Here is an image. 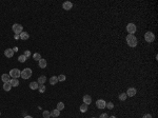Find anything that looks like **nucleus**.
<instances>
[{"label":"nucleus","instance_id":"nucleus-1","mask_svg":"<svg viewBox=\"0 0 158 118\" xmlns=\"http://www.w3.org/2000/svg\"><path fill=\"white\" fill-rule=\"evenodd\" d=\"M126 43L131 48H135L137 45V38L135 37V35H131V34L126 35Z\"/></svg>","mask_w":158,"mask_h":118},{"label":"nucleus","instance_id":"nucleus-2","mask_svg":"<svg viewBox=\"0 0 158 118\" xmlns=\"http://www.w3.org/2000/svg\"><path fill=\"white\" fill-rule=\"evenodd\" d=\"M31 76H32V70L29 69V68L22 70L20 73V77H22L23 79H29Z\"/></svg>","mask_w":158,"mask_h":118},{"label":"nucleus","instance_id":"nucleus-3","mask_svg":"<svg viewBox=\"0 0 158 118\" xmlns=\"http://www.w3.org/2000/svg\"><path fill=\"white\" fill-rule=\"evenodd\" d=\"M144 39H145V41L149 42V43H152L153 41L155 40V35H154V33H152V32H147L144 34Z\"/></svg>","mask_w":158,"mask_h":118},{"label":"nucleus","instance_id":"nucleus-4","mask_svg":"<svg viewBox=\"0 0 158 118\" xmlns=\"http://www.w3.org/2000/svg\"><path fill=\"white\" fill-rule=\"evenodd\" d=\"M12 30H13V32L15 33V34H18L19 35L21 32H23V27L19 23H15V24H13V27H12Z\"/></svg>","mask_w":158,"mask_h":118},{"label":"nucleus","instance_id":"nucleus-5","mask_svg":"<svg viewBox=\"0 0 158 118\" xmlns=\"http://www.w3.org/2000/svg\"><path fill=\"white\" fill-rule=\"evenodd\" d=\"M136 31H137V27H136V25L134 24V23H129V24L126 25V32H128L129 34L134 35L136 33Z\"/></svg>","mask_w":158,"mask_h":118},{"label":"nucleus","instance_id":"nucleus-6","mask_svg":"<svg viewBox=\"0 0 158 118\" xmlns=\"http://www.w3.org/2000/svg\"><path fill=\"white\" fill-rule=\"evenodd\" d=\"M20 73H21V71H19L18 69H12L10 71V76L12 77V78H15V79H18L20 77Z\"/></svg>","mask_w":158,"mask_h":118},{"label":"nucleus","instance_id":"nucleus-7","mask_svg":"<svg viewBox=\"0 0 158 118\" xmlns=\"http://www.w3.org/2000/svg\"><path fill=\"white\" fill-rule=\"evenodd\" d=\"M105 104H107V101H104L103 99H98V100L96 101V107H97L98 109H100V110L104 109Z\"/></svg>","mask_w":158,"mask_h":118},{"label":"nucleus","instance_id":"nucleus-8","mask_svg":"<svg viewBox=\"0 0 158 118\" xmlns=\"http://www.w3.org/2000/svg\"><path fill=\"white\" fill-rule=\"evenodd\" d=\"M136 93H137V91H136L135 88H130V89H128V91H126V94L128 97H133V96L136 95Z\"/></svg>","mask_w":158,"mask_h":118},{"label":"nucleus","instance_id":"nucleus-9","mask_svg":"<svg viewBox=\"0 0 158 118\" xmlns=\"http://www.w3.org/2000/svg\"><path fill=\"white\" fill-rule=\"evenodd\" d=\"M62 8L64 9L65 11H70L71 9L73 8V3H72V2H70V1H65V2H63Z\"/></svg>","mask_w":158,"mask_h":118},{"label":"nucleus","instance_id":"nucleus-10","mask_svg":"<svg viewBox=\"0 0 158 118\" xmlns=\"http://www.w3.org/2000/svg\"><path fill=\"white\" fill-rule=\"evenodd\" d=\"M13 55H14L13 49H6L5 51H4V56H5V57L12 58V57H13Z\"/></svg>","mask_w":158,"mask_h":118},{"label":"nucleus","instance_id":"nucleus-11","mask_svg":"<svg viewBox=\"0 0 158 118\" xmlns=\"http://www.w3.org/2000/svg\"><path fill=\"white\" fill-rule=\"evenodd\" d=\"M38 65H39V68H41V69H44V68H46V65H48V62H46L45 59L41 58L38 61Z\"/></svg>","mask_w":158,"mask_h":118},{"label":"nucleus","instance_id":"nucleus-12","mask_svg":"<svg viewBox=\"0 0 158 118\" xmlns=\"http://www.w3.org/2000/svg\"><path fill=\"white\" fill-rule=\"evenodd\" d=\"M83 103H86V104H91L92 103V97L90 95H84L83 96Z\"/></svg>","mask_w":158,"mask_h":118},{"label":"nucleus","instance_id":"nucleus-13","mask_svg":"<svg viewBox=\"0 0 158 118\" xmlns=\"http://www.w3.org/2000/svg\"><path fill=\"white\" fill-rule=\"evenodd\" d=\"M19 36H20V39H22V40H27L30 38L29 33H27V32H21L19 34Z\"/></svg>","mask_w":158,"mask_h":118},{"label":"nucleus","instance_id":"nucleus-14","mask_svg":"<svg viewBox=\"0 0 158 118\" xmlns=\"http://www.w3.org/2000/svg\"><path fill=\"white\" fill-rule=\"evenodd\" d=\"M1 80L5 83V82H10V80H11V76L9 74H2V76H1Z\"/></svg>","mask_w":158,"mask_h":118},{"label":"nucleus","instance_id":"nucleus-15","mask_svg":"<svg viewBox=\"0 0 158 118\" xmlns=\"http://www.w3.org/2000/svg\"><path fill=\"white\" fill-rule=\"evenodd\" d=\"M38 86H39V84H38V82H36V81H33V82L30 83V89L31 90H37Z\"/></svg>","mask_w":158,"mask_h":118},{"label":"nucleus","instance_id":"nucleus-16","mask_svg":"<svg viewBox=\"0 0 158 118\" xmlns=\"http://www.w3.org/2000/svg\"><path fill=\"white\" fill-rule=\"evenodd\" d=\"M10 83L12 86H19V81H18V79H15V78H12L10 80Z\"/></svg>","mask_w":158,"mask_h":118},{"label":"nucleus","instance_id":"nucleus-17","mask_svg":"<svg viewBox=\"0 0 158 118\" xmlns=\"http://www.w3.org/2000/svg\"><path fill=\"white\" fill-rule=\"evenodd\" d=\"M57 82H58L57 76H52V77H51V79H50V83H51L52 86H55Z\"/></svg>","mask_w":158,"mask_h":118},{"label":"nucleus","instance_id":"nucleus-18","mask_svg":"<svg viewBox=\"0 0 158 118\" xmlns=\"http://www.w3.org/2000/svg\"><path fill=\"white\" fill-rule=\"evenodd\" d=\"M59 115H60V111L57 110V109H55V110H53L51 112V116H53V117H58Z\"/></svg>","mask_w":158,"mask_h":118},{"label":"nucleus","instance_id":"nucleus-19","mask_svg":"<svg viewBox=\"0 0 158 118\" xmlns=\"http://www.w3.org/2000/svg\"><path fill=\"white\" fill-rule=\"evenodd\" d=\"M11 89H12V86H11L10 82H5V83L3 84V90H4L5 92L11 91Z\"/></svg>","mask_w":158,"mask_h":118},{"label":"nucleus","instance_id":"nucleus-20","mask_svg":"<svg viewBox=\"0 0 158 118\" xmlns=\"http://www.w3.org/2000/svg\"><path fill=\"white\" fill-rule=\"evenodd\" d=\"M46 81V77L45 76H43V75H42V76H40L39 78H38V84H44V82Z\"/></svg>","mask_w":158,"mask_h":118},{"label":"nucleus","instance_id":"nucleus-21","mask_svg":"<svg viewBox=\"0 0 158 118\" xmlns=\"http://www.w3.org/2000/svg\"><path fill=\"white\" fill-rule=\"evenodd\" d=\"M80 111H81L82 113H86V111H88V104H86V103H82V104L80 105Z\"/></svg>","mask_w":158,"mask_h":118},{"label":"nucleus","instance_id":"nucleus-22","mask_svg":"<svg viewBox=\"0 0 158 118\" xmlns=\"http://www.w3.org/2000/svg\"><path fill=\"white\" fill-rule=\"evenodd\" d=\"M56 109H57V110H59V111H62L63 109H64V103L61 102V101H60V102H58L57 103V108H56Z\"/></svg>","mask_w":158,"mask_h":118},{"label":"nucleus","instance_id":"nucleus-23","mask_svg":"<svg viewBox=\"0 0 158 118\" xmlns=\"http://www.w3.org/2000/svg\"><path fill=\"white\" fill-rule=\"evenodd\" d=\"M38 90H39V93H44L45 92V86L44 84H39V86H38Z\"/></svg>","mask_w":158,"mask_h":118},{"label":"nucleus","instance_id":"nucleus-24","mask_svg":"<svg viewBox=\"0 0 158 118\" xmlns=\"http://www.w3.org/2000/svg\"><path fill=\"white\" fill-rule=\"evenodd\" d=\"M42 116H43V118H51V112H49V111H43Z\"/></svg>","mask_w":158,"mask_h":118},{"label":"nucleus","instance_id":"nucleus-25","mask_svg":"<svg viewBox=\"0 0 158 118\" xmlns=\"http://www.w3.org/2000/svg\"><path fill=\"white\" fill-rule=\"evenodd\" d=\"M33 58H34V60H36V61H39L40 59H41V55H40L39 53H35L34 55H33Z\"/></svg>","mask_w":158,"mask_h":118},{"label":"nucleus","instance_id":"nucleus-26","mask_svg":"<svg viewBox=\"0 0 158 118\" xmlns=\"http://www.w3.org/2000/svg\"><path fill=\"white\" fill-rule=\"evenodd\" d=\"M27 57H25L24 55H20L19 57H18V60H19V62H21V63H23V62H25L27 61Z\"/></svg>","mask_w":158,"mask_h":118},{"label":"nucleus","instance_id":"nucleus-27","mask_svg":"<svg viewBox=\"0 0 158 118\" xmlns=\"http://www.w3.org/2000/svg\"><path fill=\"white\" fill-rule=\"evenodd\" d=\"M126 97H128V96H126V93H121L119 95V99L121 101H124V100H126Z\"/></svg>","mask_w":158,"mask_h":118},{"label":"nucleus","instance_id":"nucleus-28","mask_svg":"<svg viewBox=\"0 0 158 118\" xmlns=\"http://www.w3.org/2000/svg\"><path fill=\"white\" fill-rule=\"evenodd\" d=\"M57 78H58V81H64V80H65V78H67V77H65V75L61 74V75H59V76L57 77Z\"/></svg>","mask_w":158,"mask_h":118},{"label":"nucleus","instance_id":"nucleus-29","mask_svg":"<svg viewBox=\"0 0 158 118\" xmlns=\"http://www.w3.org/2000/svg\"><path fill=\"white\" fill-rule=\"evenodd\" d=\"M105 108H108L109 110H112V109L114 108V103H113V102H108L107 104H105Z\"/></svg>","mask_w":158,"mask_h":118},{"label":"nucleus","instance_id":"nucleus-30","mask_svg":"<svg viewBox=\"0 0 158 118\" xmlns=\"http://www.w3.org/2000/svg\"><path fill=\"white\" fill-rule=\"evenodd\" d=\"M99 118H109V115H108L107 113H102V114L99 116Z\"/></svg>","mask_w":158,"mask_h":118},{"label":"nucleus","instance_id":"nucleus-31","mask_svg":"<svg viewBox=\"0 0 158 118\" xmlns=\"http://www.w3.org/2000/svg\"><path fill=\"white\" fill-rule=\"evenodd\" d=\"M23 55H24V56H25V57H27V58H29L30 56H31V52H30V51H25V52H24V54H23Z\"/></svg>","mask_w":158,"mask_h":118},{"label":"nucleus","instance_id":"nucleus-32","mask_svg":"<svg viewBox=\"0 0 158 118\" xmlns=\"http://www.w3.org/2000/svg\"><path fill=\"white\" fill-rule=\"evenodd\" d=\"M142 118H152V115H151V114H145V115H143Z\"/></svg>","mask_w":158,"mask_h":118},{"label":"nucleus","instance_id":"nucleus-33","mask_svg":"<svg viewBox=\"0 0 158 118\" xmlns=\"http://www.w3.org/2000/svg\"><path fill=\"white\" fill-rule=\"evenodd\" d=\"M14 38H15V39H19V38H20V36H19V35H18V34H15V36H14Z\"/></svg>","mask_w":158,"mask_h":118},{"label":"nucleus","instance_id":"nucleus-34","mask_svg":"<svg viewBox=\"0 0 158 118\" xmlns=\"http://www.w3.org/2000/svg\"><path fill=\"white\" fill-rule=\"evenodd\" d=\"M24 118H33V117H32V116H25Z\"/></svg>","mask_w":158,"mask_h":118},{"label":"nucleus","instance_id":"nucleus-35","mask_svg":"<svg viewBox=\"0 0 158 118\" xmlns=\"http://www.w3.org/2000/svg\"><path fill=\"white\" fill-rule=\"evenodd\" d=\"M109 118H116V116H110Z\"/></svg>","mask_w":158,"mask_h":118},{"label":"nucleus","instance_id":"nucleus-36","mask_svg":"<svg viewBox=\"0 0 158 118\" xmlns=\"http://www.w3.org/2000/svg\"><path fill=\"white\" fill-rule=\"evenodd\" d=\"M92 118H96V117H92Z\"/></svg>","mask_w":158,"mask_h":118},{"label":"nucleus","instance_id":"nucleus-37","mask_svg":"<svg viewBox=\"0 0 158 118\" xmlns=\"http://www.w3.org/2000/svg\"><path fill=\"white\" fill-rule=\"evenodd\" d=\"M0 115H1V112H0Z\"/></svg>","mask_w":158,"mask_h":118}]
</instances>
